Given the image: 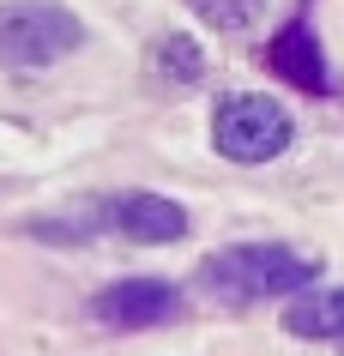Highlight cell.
I'll return each mask as SVG.
<instances>
[{
    "label": "cell",
    "mask_w": 344,
    "mask_h": 356,
    "mask_svg": "<svg viewBox=\"0 0 344 356\" xmlns=\"http://www.w3.org/2000/svg\"><path fill=\"white\" fill-rule=\"evenodd\" d=\"M314 254L284 242H236L218 248L206 266H199V290L229 308H248V302H272V296H296L314 284Z\"/></svg>",
    "instance_id": "6da1fadb"
},
{
    "label": "cell",
    "mask_w": 344,
    "mask_h": 356,
    "mask_svg": "<svg viewBox=\"0 0 344 356\" xmlns=\"http://www.w3.org/2000/svg\"><path fill=\"white\" fill-rule=\"evenodd\" d=\"M79 42H85V24L60 0H0V67L37 73L67 60Z\"/></svg>",
    "instance_id": "7a4b0ae2"
},
{
    "label": "cell",
    "mask_w": 344,
    "mask_h": 356,
    "mask_svg": "<svg viewBox=\"0 0 344 356\" xmlns=\"http://www.w3.org/2000/svg\"><path fill=\"white\" fill-rule=\"evenodd\" d=\"M211 145L229 163H272L296 145V115L266 91H229L211 109Z\"/></svg>",
    "instance_id": "3957f363"
},
{
    "label": "cell",
    "mask_w": 344,
    "mask_h": 356,
    "mask_svg": "<svg viewBox=\"0 0 344 356\" xmlns=\"http://www.w3.org/2000/svg\"><path fill=\"white\" fill-rule=\"evenodd\" d=\"M175 314H181V290L170 278H115L91 302V320L109 332H145V326H163Z\"/></svg>",
    "instance_id": "277c9868"
},
{
    "label": "cell",
    "mask_w": 344,
    "mask_h": 356,
    "mask_svg": "<svg viewBox=\"0 0 344 356\" xmlns=\"http://www.w3.org/2000/svg\"><path fill=\"white\" fill-rule=\"evenodd\" d=\"M266 67L278 79H290L296 91H314V97H326L332 91V67H326V49H320V31L296 13L290 24H278L272 31V42H266Z\"/></svg>",
    "instance_id": "5b68a950"
},
{
    "label": "cell",
    "mask_w": 344,
    "mask_h": 356,
    "mask_svg": "<svg viewBox=\"0 0 344 356\" xmlns=\"http://www.w3.org/2000/svg\"><path fill=\"white\" fill-rule=\"evenodd\" d=\"M103 218H109L115 236H127V242H181L188 236V211L175 206V200H163V193H115L109 206H103Z\"/></svg>",
    "instance_id": "8992f818"
},
{
    "label": "cell",
    "mask_w": 344,
    "mask_h": 356,
    "mask_svg": "<svg viewBox=\"0 0 344 356\" xmlns=\"http://www.w3.org/2000/svg\"><path fill=\"white\" fill-rule=\"evenodd\" d=\"M284 332L290 338H344V284H326V290H296L284 308Z\"/></svg>",
    "instance_id": "52a82bcc"
},
{
    "label": "cell",
    "mask_w": 344,
    "mask_h": 356,
    "mask_svg": "<svg viewBox=\"0 0 344 356\" xmlns=\"http://www.w3.org/2000/svg\"><path fill=\"white\" fill-rule=\"evenodd\" d=\"M157 85H170V91H193L199 79H206V49L188 37V31H163L151 42V55H145Z\"/></svg>",
    "instance_id": "ba28073f"
},
{
    "label": "cell",
    "mask_w": 344,
    "mask_h": 356,
    "mask_svg": "<svg viewBox=\"0 0 344 356\" xmlns=\"http://www.w3.org/2000/svg\"><path fill=\"white\" fill-rule=\"evenodd\" d=\"M188 6L211 24V31H229V37L254 31V24H260V13H266V0H188Z\"/></svg>",
    "instance_id": "9c48e42d"
}]
</instances>
